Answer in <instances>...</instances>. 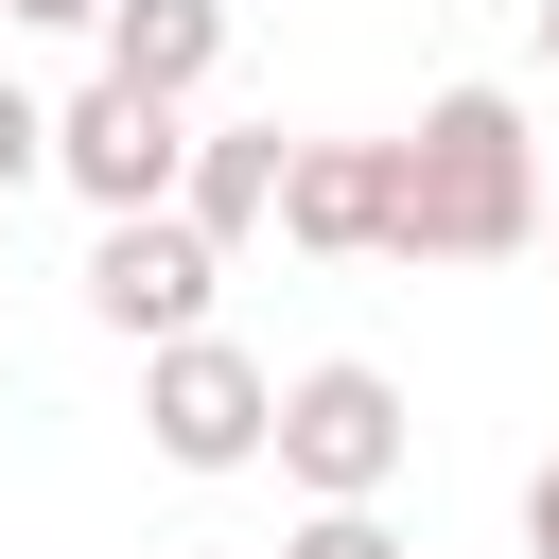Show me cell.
I'll return each mask as SVG.
<instances>
[{
    "label": "cell",
    "instance_id": "8fae6325",
    "mask_svg": "<svg viewBox=\"0 0 559 559\" xmlns=\"http://www.w3.org/2000/svg\"><path fill=\"white\" fill-rule=\"evenodd\" d=\"M0 17H35V35H105V0H0Z\"/></svg>",
    "mask_w": 559,
    "mask_h": 559
},
{
    "label": "cell",
    "instance_id": "52a82bcc",
    "mask_svg": "<svg viewBox=\"0 0 559 559\" xmlns=\"http://www.w3.org/2000/svg\"><path fill=\"white\" fill-rule=\"evenodd\" d=\"M280 157H297L280 122H227V140H192V175H175V210H192L210 245H262V227H280Z\"/></svg>",
    "mask_w": 559,
    "mask_h": 559
},
{
    "label": "cell",
    "instance_id": "5bb4252c",
    "mask_svg": "<svg viewBox=\"0 0 559 559\" xmlns=\"http://www.w3.org/2000/svg\"><path fill=\"white\" fill-rule=\"evenodd\" d=\"M542 245H559V192H542Z\"/></svg>",
    "mask_w": 559,
    "mask_h": 559
},
{
    "label": "cell",
    "instance_id": "277c9868",
    "mask_svg": "<svg viewBox=\"0 0 559 559\" xmlns=\"http://www.w3.org/2000/svg\"><path fill=\"white\" fill-rule=\"evenodd\" d=\"M52 175H70L87 210H175V175H192V105L140 87V70H87V87L52 105Z\"/></svg>",
    "mask_w": 559,
    "mask_h": 559
},
{
    "label": "cell",
    "instance_id": "ba28073f",
    "mask_svg": "<svg viewBox=\"0 0 559 559\" xmlns=\"http://www.w3.org/2000/svg\"><path fill=\"white\" fill-rule=\"evenodd\" d=\"M105 70H140V87H210L227 70V0H105Z\"/></svg>",
    "mask_w": 559,
    "mask_h": 559
},
{
    "label": "cell",
    "instance_id": "7a4b0ae2",
    "mask_svg": "<svg viewBox=\"0 0 559 559\" xmlns=\"http://www.w3.org/2000/svg\"><path fill=\"white\" fill-rule=\"evenodd\" d=\"M402 454H419V419H402V384H384L367 349H332V367L280 384V472H297L314 507H384Z\"/></svg>",
    "mask_w": 559,
    "mask_h": 559
},
{
    "label": "cell",
    "instance_id": "3957f363",
    "mask_svg": "<svg viewBox=\"0 0 559 559\" xmlns=\"http://www.w3.org/2000/svg\"><path fill=\"white\" fill-rule=\"evenodd\" d=\"M140 437L175 472H245V454H280V367L227 332H175V349H140Z\"/></svg>",
    "mask_w": 559,
    "mask_h": 559
},
{
    "label": "cell",
    "instance_id": "8992f818",
    "mask_svg": "<svg viewBox=\"0 0 559 559\" xmlns=\"http://www.w3.org/2000/svg\"><path fill=\"white\" fill-rule=\"evenodd\" d=\"M280 245L297 262H402V140H297L280 157Z\"/></svg>",
    "mask_w": 559,
    "mask_h": 559
},
{
    "label": "cell",
    "instance_id": "4fadbf2b",
    "mask_svg": "<svg viewBox=\"0 0 559 559\" xmlns=\"http://www.w3.org/2000/svg\"><path fill=\"white\" fill-rule=\"evenodd\" d=\"M542 87H559V0H542Z\"/></svg>",
    "mask_w": 559,
    "mask_h": 559
},
{
    "label": "cell",
    "instance_id": "7c38bea8",
    "mask_svg": "<svg viewBox=\"0 0 559 559\" xmlns=\"http://www.w3.org/2000/svg\"><path fill=\"white\" fill-rule=\"evenodd\" d=\"M524 559H559V454H542V489H524Z\"/></svg>",
    "mask_w": 559,
    "mask_h": 559
},
{
    "label": "cell",
    "instance_id": "6da1fadb",
    "mask_svg": "<svg viewBox=\"0 0 559 559\" xmlns=\"http://www.w3.org/2000/svg\"><path fill=\"white\" fill-rule=\"evenodd\" d=\"M542 245V140L507 87H437L402 140V262H507Z\"/></svg>",
    "mask_w": 559,
    "mask_h": 559
},
{
    "label": "cell",
    "instance_id": "30bf717a",
    "mask_svg": "<svg viewBox=\"0 0 559 559\" xmlns=\"http://www.w3.org/2000/svg\"><path fill=\"white\" fill-rule=\"evenodd\" d=\"M35 175H52V105H35V87H0V192H35Z\"/></svg>",
    "mask_w": 559,
    "mask_h": 559
},
{
    "label": "cell",
    "instance_id": "5b68a950",
    "mask_svg": "<svg viewBox=\"0 0 559 559\" xmlns=\"http://www.w3.org/2000/svg\"><path fill=\"white\" fill-rule=\"evenodd\" d=\"M210 297H227V245H210L192 210H105V245H87V314H105L122 349L210 332Z\"/></svg>",
    "mask_w": 559,
    "mask_h": 559
},
{
    "label": "cell",
    "instance_id": "9c48e42d",
    "mask_svg": "<svg viewBox=\"0 0 559 559\" xmlns=\"http://www.w3.org/2000/svg\"><path fill=\"white\" fill-rule=\"evenodd\" d=\"M280 559H402V524H384V507H314Z\"/></svg>",
    "mask_w": 559,
    "mask_h": 559
}]
</instances>
